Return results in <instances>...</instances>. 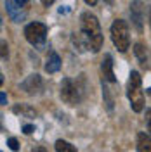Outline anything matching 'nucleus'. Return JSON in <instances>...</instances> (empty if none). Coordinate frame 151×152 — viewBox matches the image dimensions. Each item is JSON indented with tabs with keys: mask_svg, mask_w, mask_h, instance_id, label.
Here are the masks:
<instances>
[{
	"mask_svg": "<svg viewBox=\"0 0 151 152\" xmlns=\"http://www.w3.org/2000/svg\"><path fill=\"white\" fill-rule=\"evenodd\" d=\"M82 31H84L87 38L90 40V45H92V52H99L103 47V31H101V24L92 12H84L82 18Z\"/></svg>",
	"mask_w": 151,
	"mask_h": 152,
	"instance_id": "obj_1",
	"label": "nucleus"
},
{
	"mask_svg": "<svg viewBox=\"0 0 151 152\" xmlns=\"http://www.w3.org/2000/svg\"><path fill=\"white\" fill-rule=\"evenodd\" d=\"M141 83V75L137 71H132L127 83V97L130 100V107L134 113H141L144 107V94H142Z\"/></svg>",
	"mask_w": 151,
	"mask_h": 152,
	"instance_id": "obj_2",
	"label": "nucleus"
},
{
	"mask_svg": "<svg viewBox=\"0 0 151 152\" xmlns=\"http://www.w3.org/2000/svg\"><path fill=\"white\" fill-rule=\"evenodd\" d=\"M111 40L115 47L120 52H125L130 45V35H129V26L123 19H116L111 24Z\"/></svg>",
	"mask_w": 151,
	"mask_h": 152,
	"instance_id": "obj_3",
	"label": "nucleus"
},
{
	"mask_svg": "<svg viewBox=\"0 0 151 152\" xmlns=\"http://www.w3.org/2000/svg\"><path fill=\"white\" fill-rule=\"evenodd\" d=\"M84 97V90L80 88L78 81L71 80V78H64L61 81V99L63 102L70 105H76Z\"/></svg>",
	"mask_w": 151,
	"mask_h": 152,
	"instance_id": "obj_4",
	"label": "nucleus"
},
{
	"mask_svg": "<svg viewBox=\"0 0 151 152\" xmlns=\"http://www.w3.org/2000/svg\"><path fill=\"white\" fill-rule=\"evenodd\" d=\"M24 37L31 45L40 47L45 43V38H47V26L44 23H30L24 28Z\"/></svg>",
	"mask_w": 151,
	"mask_h": 152,
	"instance_id": "obj_5",
	"label": "nucleus"
},
{
	"mask_svg": "<svg viewBox=\"0 0 151 152\" xmlns=\"http://www.w3.org/2000/svg\"><path fill=\"white\" fill-rule=\"evenodd\" d=\"M21 88L26 92L28 95H40L44 92V81L40 75H30L23 83H21Z\"/></svg>",
	"mask_w": 151,
	"mask_h": 152,
	"instance_id": "obj_6",
	"label": "nucleus"
},
{
	"mask_svg": "<svg viewBox=\"0 0 151 152\" xmlns=\"http://www.w3.org/2000/svg\"><path fill=\"white\" fill-rule=\"evenodd\" d=\"M101 73H103V80L108 83H116V78L113 73V57L111 54H104L103 61H101Z\"/></svg>",
	"mask_w": 151,
	"mask_h": 152,
	"instance_id": "obj_7",
	"label": "nucleus"
},
{
	"mask_svg": "<svg viewBox=\"0 0 151 152\" xmlns=\"http://www.w3.org/2000/svg\"><path fill=\"white\" fill-rule=\"evenodd\" d=\"M130 16L135 24L137 31H142V21H144V7H142L141 0H134L130 4Z\"/></svg>",
	"mask_w": 151,
	"mask_h": 152,
	"instance_id": "obj_8",
	"label": "nucleus"
},
{
	"mask_svg": "<svg viewBox=\"0 0 151 152\" xmlns=\"http://www.w3.org/2000/svg\"><path fill=\"white\" fill-rule=\"evenodd\" d=\"M71 43H73V47H75V50H78V52H87L89 48H92V45H90V40L87 38V35H85L84 31L82 33H73L71 35Z\"/></svg>",
	"mask_w": 151,
	"mask_h": 152,
	"instance_id": "obj_9",
	"label": "nucleus"
},
{
	"mask_svg": "<svg viewBox=\"0 0 151 152\" xmlns=\"http://www.w3.org/2000/svg\"><path fill=\"white\" fill-rule=\"evenodd\" d=\"M5 9H7V14L9 18L14 21V23H21L24 19V12L21 10V5L16 4V0H5Z\"/></svg>",
	"mask_w": 151,
	"mask_h": 152,
	"instance_id": "obj_10",
	"label": "nucleus"
},
{
	"mask_svg": "<svg viewBox=\"0 0 151 152\" xmlns=\"http://www.w3.org/2000/svg\"><path fill=\"white\" fill-rule=\"evenodd\" d=\"M59 69H61V59L54 50H50L47 56V62H45V71L49 75H52V73H57Z\"/></svg>",
	"mask_w": 151,
	"mask_h": 152,
	"instance_id": "obj_11",
	"label": "nucleus"
},
{
	"mask_svg": "<svg viewBox=\"0 0 151 152\" xmlns=\"http://www.w3.org/2000/svg\"><path fill=\"white\" fill-rule=\"evenodd\" d=\"M134 54H135V57H137V61H139V64H141L142 67H150V54H148V50H146V47L142 45V43H135L134 45Z\"/></svg>",
	"mask_w": 151,
	"mask_h": 152,
	"instance_id": "obj_12",
	"label": "nucleus"
},
{
	"mask_svg": "<svg viewBox=\"0 0 151 152\" xmlns=\"http://www.w3.org/2000/svg\"><path fill=\"white\" fill-rule=\"evenodd\" d=\"M12 113H14V114H19L21 118H30V119L37 116V111H35L33 107H30V105H26V104L14 105V107H12Z\"/></svg>",
	"mask_w": 151,
	"mask_h": 152,
	"instance_id": "obj_13",
	"label": "nucleus"
},
{
	"mask_svg": "<svg viewBox=\"0 0 151 152\" xmlns=\"http://www.w3.org/2000/svg\"><path fill=\"white\" fill-rule=\"evenodd\" d=\"M137 152H151V137L146 133L137 135Z\"/></svg>",
	"mask_w": 151,
	"mask_h": 152,
	"instance_id": "obj_14",
	"label": "nucleus"
},
{
	"mask_svg": "<svg viewBox=\"0 0 151 152\" xmlns=\"http://www.w3.org/2000/svg\"><path fill=\"white\" fill-rule=\"evenodd\" d=\"M103 97H104V104H106V107H108V111L110 113H113V97H111V92H110V88L104 85V80H103Z\"/></svg>",
	"mask_w": 151,
	"mask_h": 152,
	"instance_id": "obj_15",
	"label": "nucleus"
},
{
	"mask_svg": "<svg viewBox=\"0 0 151 152\" xmlns=\"http://www.w3.org/2000/svg\"><path fill=\"white\" fill-rule=\"evenodd\" d=\"M56 151L57 152H76L75 145H71L66 140H57L56 142Z\"/></svg>",
	"mask_w": 151,
	"mask_h": 152,
	"instance_id": "obj_16",
	"label": "nucleus"
},
{
	"mask_svg": "<svg viewBox=\"0 0 151 152\" xmlns=\"http://www.w3.org/2000/svg\"><path fill=\"white\" fill-rule=\"evenodd\" d=\"M7 145H9L10 151H14V152H18V151H19V143H18V140H16L14 137H10L9 140H7Z\"/></svg>",
	"mask_w": 151,
	"mask_h": 152,
	"instance_id": "obj_17",
	"label": "nucleus"
},
{
	"mask_svg": "<svg viewBox=\"0 0 151 152\" xmlns=\"http://www.w3.org/2000/svg\"><path fill=\"white\" fill-rule=\"evenodd\" d=\"M146 126H148V132L151 135V109H146Z\"/></svg>",
	"mask_w": 151,
	"mask_h": 152,
	"instance_id": "obj_18",
	"label": "nucleus"
},
{
	"mask_svg": "<svg viewBox=\"0 0 151 152\" xmlns=\"http://www.w3.org/2000/svg\"><path fill=\"white\" fill-rule=\"evenodd\" d=\"M33 132H35V126H33V124H24V126H23V133H24V135H31Z\"/></svg>",
	"mask_w": 151,
	"mask_h": 152,
	"instance_id": "obj_19",
	"label": "nucleus"
},
{
	"mask_svg": "<svg viewBox=\"0 0 151 152\" xmlns=\"http://www.w3.org/2000/svg\"><path fill=\"white\" fill-rule=\"evenodd\" d=\"M2 59L4 61L7 59V43L5 42H2Z\"/></svg>",
	"mask_w": 151,
	"mask_h": 152,
	"instance_id": "obj_20",
	"label": "nucleus"
},
{
	"mask_svg": "<svg viewBox=\"0 0 151 152\" xmlns=\"http://www.w3.org/2000/svg\"><path fill=\"white\" fill-rule=\"evenodd\" d=\"M31 152H47V149H45V147H42V145H37V147H33V149H31Z\"/></svg>",
	"mask_w": 151,
	"mask_h": 152,
	"instance_id": "obj_21",
	"label": "nucleus"
},
{
	"mask_svg": "<svg viewBox=\"0 0 151 152\" xmlns=\"http://www.w3.org/2000/svg\"><path fill=\"white\" fill-rule=\"evenodd\" d=\"M0 102H2V105L7 104V95L4 94V92H2V95H0Z\"/></svg>",
	"mask_w": 151,
	"mask_h": 152,
	"instance_id": "obj_22",
	"label": "nucleus"
},
{
	"mask_svg": "<svg viewBox=\"0 0 151 152\" xmlns=\"http://www.w3.org/2000/svg\"><path fill=\"white\" fill-rule=\"evenodd\" d=\"M30 0H16V4H18V5H21V7H23V5H24V4H28Z\"/></svg>",
	"mask_w": 151,
	"mask_h": 152,
	"instance_id": "obj_23",
	"label": "nucleus"
},
{
	"mask_svg": "<svg viewBox=\"0 0 151 152\" xmlns=\"http://www.w3.org/2000/svg\"><path fill=\"white\" fill-rule=\"evenodd\" d=\"M42 4H44V5H45V7H49V5H50V4H54V0H42Z\"/></svg>",
	"mask_w": 151,
	"mask_h": 152,
	"instance_id": "obj_24",
	"label": "nucleus"
},
{
	"mask_svg": "<svg viewBox=\"0 0 151 152\" xmlns=\"http://www.w3.org/2000/svg\"><path fill=\"white\" fill-rule=\"evenodd\" d=\"M95 2L97 0H85V4H89V5H95Z\"/></svg>",
	"mask_w": 151,
	"mask_h": 152,
	"instance_id": "obj_25",
	"label": "nucleus"
},
{
	"mask_svg": "<svg viewBox=\"0 0 151 152\" xmlns=\"http://www.w3.org/2000/svg\"><path fill=\"white\" fill-rule=\"evenodd\" d=\"M115 0H104V4H108V5H113Z\"/></svg>",
	"mask_w": 151,
	"mask_h": 152,
	"instance_id": "obj_26",
	"label": "nucleus"
},
{
	"mask_svg": "<svg viewBox=\"0 0 151 152\" xmlns=\"http://www.w3.org/2000/svg\"><path fill=\"white\" fill-rule=\"evenodd\" d=\"M150 24H151V9H150Z\"/></svg>",
	"mask_w": 151,
	"mask_h": 152,
	"instance_id": "obj_27",
	"label": "nucleus"
}]
</instances>
